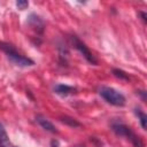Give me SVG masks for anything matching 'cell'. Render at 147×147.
<instances>
[{
  "label": "cell",
  "instance_id": "6da1fadb",
  "mask_svg": "<svg viewBox=\"0 0 147 147\" xmlns=\"http://www.w3.org/2000/svg\"><path fill=\"white\" fill-rule=\"evenodd\" d=\"M0 49L3 51L7 55V57L9 59L10 62H13L15 65H18V67H31L34 64V62L29 59V57H25L23 55H21L20 53H17V51L15 49V47L8 42H0Z\"/></svg>",
  "mask_w": 147,
  "mask_h": 147
},
{
  "label": "cell",
  "instance_id": "7a4b0ae2",
  "mask_svg": "<svg viewBox=\"0 0 147 147\" xmlns=\"http://www.w3.org/2000/svg\"><path fill=\"white\" fill-rule=\"evenodd\" d=\"M100 95L110 105L116 107H123L125 105V96L111 87H101L99 91Z\"/></svg>",
  "mask_w": 147,
  "mask_h": 147
},
{
  "label": "cell",
  "instance_id": "3957f363",
  "mask_svg": "<svg viewBox=\"0 0 147 147\" xmlns=\"http://www.w3.org/2000/svg\"><path fill=\"white\" fill-rule=\"evenodd\" d=\"M111 129H113V131H114L117 136L124 137V138L129 139V140L134 145V147H142V146H144V145H142V141L140 140V138L137 137V136L131 131V129H130L129 126H126V125H124V124H122V123H114V124L111 125Z\"/></svg>",
  "mask_w": 147,
  "mask_h": 147
},
{
  "label": "cell",
  "instance_id": "277c9868",
  "mask_svg": "<svg viewBox=\"0 0 147 147\" xmlns=\"http://www.w3.org/2000/svg\"><path fill=\"white\" fill-rule=\"evenodd\" d=\"M71 40H72V42H74V46L83 54V56L90 62V63H92V64H94V65H96L98 64V61H96V59L93 56V54L90 52V49L87 48V46L84 44V42H82L77 37H75V36H72L71 37Z\"/></svg>",
  "mask_w": 147,
  "mask_h": 147
},
{
  "label": "cell",
  "instance_id": "5b68a950",
  "mask_svg": "<svg viewBox=\"0 0 147 147\" xmlns=\"http://www.w3.org/2000/svg\"><path fill=\"white\" fill-rule=\"evenodd\" d=\"M36 121L39 123V125L44 129V130H46V131H48V132H51V133H57V130H56V127L53 125V123H51L46 117H44L42 115H37L36 116Z\"/></svg>",
  "mask_w": 147,
  "mask_h": 147
},
{
  "label": "cell",
  "instance_id": "8992f818",
  "mask_svg": "<svg viewBox=\"0 0 147 147\" xmlns=\"http://www.w3.org/2000/svg\"><path fill=\"white\" fill-rule=\"evenodd\" d=\"M76 88L72 87V86H69V85H64V84H56L54 86V92L59 95H62V96H67L69 94H72V93H76Z\"/></svg>",
  "mask_w": 147,
  "mask_h": 147
},
{
  "label": "cell",
  "instance_id": "52a82bcc",
  "mask_svg": "<svg viewBox=\"0 0 147 147\" xmlns=\"http://www.w3.org/2000/svg\"><path fill=\"white\" fill-rule=\"evenodd\" d=\"M28 23H29L34 30H37V31H39V32H42V30H44V22H42V20H41L39 16H37L36 14H31V15L29 16Z\"/></svg>",
  "mask_w": 147,
  "mask_h": 147
},
{
  "label": "cell",
  "instance_id": "ba28073f",
  "mask_svg": "<svg viewBox=\"0 0 147 147\" xmlns=\"http://www.w3.org/2000/svg\"><path fill=\"white\" fill-rule=\"evenodd\" d=\"M0 147H10V141H9L8 134L1 123H0Z\"/></svg>",
  "mask_w": 147,
  "mask_h": 147
},
{
  "label": "cell",
  "instance_id": "9c48e42d",
  "mask_svg": "<svg viewBox=\"0 0 147 147\" xmlns=\"http://www.w3.org/2000/svg\"><path fill=\"white\" fill-rule=\"evenodd\" d=\"M136 114H137V115H138V117H139V121H140L141 127H142L144 130H146V129H147V116H146V114H145V113H142L139 108H136Z\"/></svg>",
  "mask_w": 147,
  "mask_h": 147
},
{
  "label": "cell",
  "instance_id": "30bf717a",
  "mask_svg": "<svg viewBox=\"0 0 147 147\" xmlns=\"http://www.w3.org/2000/svg\"><path fill=\"white\" fill-rule=\"evenodd\" d=\"M61 122H63L64 124H68V125L71 126V127H79V126H80V123H79V122H77L75 118L68 117V116L61 117Z\"/></svg>",
  "mask_w": 147,
  "mask_h": 147
},
{
  "label": "cell",
  "instance_id": "8fae6325",
  "mask_svg": "<svg viewBox=\"0 0 147 147\" xmlns=\"http://www.w3.org/2000/svg\"><path fill=\"white\" fill-rule=\"evenodd\" d=\"M113 74L115 77L119 78V79H123V80H129V76L121 69H113Z\"/></svg>",
  "mask_w": 147,
  "mask_h": 147
},
{
  "label": "cell",
  "instance_id": "7c38bea8",
  "mask_svg": "<svg viewBox=\"0 0 147 147\" xmlns=\"http://www.w3.org/2000/svg\"><path fill=\"white\" fill-rule=\"evenodd\" d=\"M16 6L18 7V9L23 10V9H25V8L29 7V2L25 1V0H18V1H16Z\"/></svg>",
  "mask_w": 147,
  "mask_h": 147
},
{
  "label": "cell",
  "instance_id": "4fadbf2b",
  "mask_svg": "<svg viewBox=\"0 0 147 147\" xmlns=\"http://www.w3.org/2000/svg\"><path fill=\"white\" fill-rule=\"evenodd\" d=\"M140 14H141V16H142V20L146 22V14H145V13H142V11H141Z\"/></svg>",
  "mask_w": 147,
  "mask_h": 147
}]
</instances>
